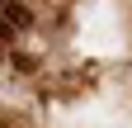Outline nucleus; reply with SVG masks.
Segmentation results:
<instances>
[{"label":"nucleus","instance_id":"nucleus-1","mask_svg":"<svg viewBox=\"0 0 132 128\" xmlns=\"http://www.w3.org/2000/svg\"><path fill=\"white\" fill-rule=\"evenodd\" d=\"M5 38H14V29L5 24V14H0V43H5Z\"/></svg>","mask_w":132,"mask_h":128},{"label":"nucleus","instance_id":"nucleus-2","mask_svg":"<svg viewBox=\"0 0 132 128\" xmlns=\"http://www.w3.org/2000/svg\"><path fill=\"white\" fill-rule=\"evenodd\" d=\"M0 5H5V0H0Z\"/></svg>","mask_w":132,"mask_h":128}]
</instances>
